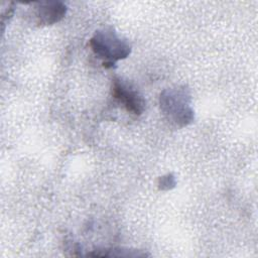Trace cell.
<instances>
[{"instance_id":"cell-1","label":"cell","mask_w":258,"mask_h":258,"mask_svg":"<svg viewBox=\"0 0 258 258\" xmlns=\"http://www.w3.org/2000/svg\"><path fill=\"white\" fill-rule=\"evenodd\" d=\"M90 46L96 55L104 59L106 68H112L117 60L126 58L131 52L130 43L112 28L97 30L90 39Z\"/></svg>"},{"instance_id":"cell-3","label":"cell","mask_w":258,"mask_h":258,"mask_svg":"<svg viewBox=\"0 0 258 258\" xmlns=\"http://www.w3.org/2000/svg\"><path fill=\"white\" fill-rule=\"evenodd\" d=\"M112 96L120 102L125 109L134 115H140L145 108V101L143 97L130 84L115 79L112 84Z\"/></svg>"},{"instance_id":"cell-5","label":"cell","mask_w":258,"mask_h":258,"mask_svg":"<svg viewBox=\"0 0 258 258\" xmlns=\"http://www.w3.org/2000/svg\"><path fill=\"white\" fill-rule=\"evenodd\" d=\"M175 184V180H174V177L172 175H166V176H162L160 178V182H159V185H160V188L164 189V188H170L171 186H173Z\"/></svg>"},{"instance_id":"cell-2","label":"cell","mask_w":258,"mask_h":258,"mask_svg":"<svg viewBox=\"0 0 258 258\" xmlns=\"http://www.w3.org/2000/svg\"><path fill=\"white\" fill-rule=\"evenodd\" d=\"M162 112L178 126H185L192 122L194 111L189 106L190 95L184 87L164 90L159 98Z\"/></svg>"},{"instance_id":"cell-4","label":"cell","mask_w":258,"mask_h":258,"mask_svg":"<svg viewBox=\"0 0 258 258\" xmlns=\"http://www.w3.org/2000/svg\"><path fill=\"white\" fill-rule=\"evenodd\" d=\"M67 13V6L60 1L39 2L36 7L38 24L51 25L60 21Z\"/></svg>"}]
</instances>
